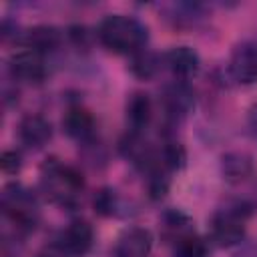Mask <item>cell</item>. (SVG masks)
I'll list each match as a JSON object with an SVG mask.
<instances>
[{"label":"cell","instance_id":"cell-1","mask_svg":"<svg viewBox=\"0 0 257 257\" xmlns=\"http://www.w3.org/2000/svg\"><path fill=\"white\" fill-rule=\"evenodd\" d=\"M100 42L116 54H135L147 42V26L126 14H110L98 26Z\"/></svg>","mask_w":257,"mask_h":257},{"label":"cell","instance_id":"cell-2","mask_svg":"<svg viewBox=\"0 0 257 257\" xmlns=\"http://www.w3.org/2000/svg\"><path fill=\"white\" fill-rule=\"evenodd\" d=\"M40 185L50 201L62 207H74L78 203L84 181H82V175L74 167L64 165L58 159H48L42 165Z\"/></svg>","mask_w":257,"mask_h":257},{"label":"cell","instance_id":"cell-3","mask_svg":"<svg viewBox=\"0 0 257 257\" xmlns=\"http://www.w3.org/2000/svg\"><path fill=\"white\" fill-rule=\"evenodd\" d=\"M4 215L20 229H32L38 219V205L34 195L22 185H8L2 191Z\"/></svg>","mask_w":257,"mask_h":257},{"label":"cell","instance_id":"cell-4","mask_svg":"<svg viewBox=\"0 0 257 257\" xmlns=\"http://www.w3.org/2000/svg\"><path fill=\"white\" fill-rule=\"evenodd\" d=\"M249 215V207L235 205L219 211L211 221V239L219 247H233L245 237V217Z\"/></svg>","mask_w":257,"mask_h":257},{"label":"cell","instance_id":"cell-5","mask_svg":"<svg viewBox=\"0 0 257 257\" xmlns=\"http://www.w3.org/2000/svg\"><path fill=\"white\" fill-rule=\"evenodd\" d=\"M10 72L14 78H20L24 82H40L46 74L42 52L28 46L22 50H16L10 56Z\"/></svg>","mask_w":257,"mask_h":257},{"label":"cell","instance_id":"cell-6","mask_svg":"<svg viewBox=\"0 0 257 257\" xmlns=\"http://www.w3.org/2000/svg\"><path fill=\"white\" fill-rule=\"evenodd\" d=\"M229 72L241 84L257 82V44L255 42H241L233 48Z\"/></svg>","mask_w":257,"mask_h":257},{"label":"cell","instance_id":"cell-7","mask_svg":"<svg viewBox=\"0 0 257 257\" xmlns=\"http://www.w3.org/2000/svg\"><path fill=\"white\" fill-rule=\"evenodd\" d=\"M92 239H94V233H92V227L82 221V219H76L72 221L58 237V247L70 255V257H82L84 253L90 251L92 247Z\"/></svg>","mask_w":257,"mask_h":257},{"label":"cell","instance_id":"cell-8","mask_svg":"<svg viewBox=\"0 0 257 257\" xmlns=\"http://www.w3.org/2000/svg\"><path fill=\"white\" fill-rule=\"evenodd\" d=\"M153 247V235L145 227L124 229L114 243V257H147Z\"/></svg>","mask_w":257,"mask_h":257},{"label":"cell","instance_id":"cell-9","mask_svg":"<svg viewBox=\"0 0 257 257\" xmlns=\"http://www.w3.org/2000/svg\"><path fill=\"white\" fill-rule=\"evenodd\" d=\"M165 62L169 66V70L181 80H189L199 72V54L191 48V46H175L165 54Z\"/></svg>","mask_w":257,"mask_h":257},{"label":"cell","instance_id":"cell-10","mask_svg":"<svg viewBox=\"0 0 257 257\" xmlns=\"http://www.w3.org/2000/svg\"><path fill=\"white\" fill-rule=\"evenodd\" d=\"M18 137L26 147L42 149L52 137V126L42 114H26L18 124Z\"/></svg>","mask_w":257,"mask_h":257},{"label":"cell","instance_id":"cell-11","mask_svg":"<svg viewBox=\"0 0 257 257\" xmlns=\"http://www.w3.org/2000/svg\"><path fill=\"white\" fill-rule=\"evenodd\" d=\"M163 102H165L169 114H173V116H185L195 106V96H193V90L185 82L177 80V82L165 86Z\"/></svg>","mask_w":257,"mask_h":257},{"label":"cell","instance_id":"cell-12","mask_svg":"<svg viewBox=\"0 0 257 257\" xmlns=\"http://www.w3.org/2000/svg\"><path fill=\"white\" fill-rule=\"evenodd\" d=\"M62 128L68 137L76 141H86L94 133V118L82 106H70L62 118Z\"/></svg>","mask_w":257,"mask_h":257},{"label":"cell","instance_id":"cell-13","mask_svg":"<svg viewBox=\"0 0 257 257\" xmlns=\"http://www.w3.org/2000/svg\"><path fill=\"white\" fill-rule=\"evenodd\" d=\"M221 173L229 183H241L253 173V159L243 151H231L221 157Z\"/></svg>","mask_w":257,"mask_h":257},{"label":"cell","instance_id":"cell-14","mask_svg":"<svg viewBox=\"0 0 257 257\" xmlns=\"http://www.w3.org/2000/svg\"><path fill=\"white\" fill-rule=\"evenodd\" d=\"M151 114H153V104H151L149 94H145V92L131 94V98L126 100V118L135 133L149 124Z\"/></svg>","mask_w":257,"mask_h":257},{"label":"cell","instance_id":"cell-15","mask_svg":"<svg viewBox=\"0 0 257 257\" xmlns=\"http://www.w3.org/2000/svg\"><path fill=\"white\" fill-rule=\"evenodd\" d=\"M60 44V32L54 26H34L26 32V46L38 52L52 50Z\"/></svg>","mask_w":257,"mask_h":257},{"label":"cell","instance_id":"cell-16","mask_svg":"<svg viewBox=\"0 0 257 257\" xmlns=\"http://www.w3.org/2000/svg\"><path fill=\"white\" fill-rule=\"evenodd\" d=\"M128 68H131V72H133L137 78L147 80V78H153V76L157 74V70H159V58H157L155 52L141 48V50H137V52L133 54Z\"/></svg>","mask_w":257,"mask_h":257},{"label":"cell","instance_id":"cell-17","mask_svg":"<svg viewBox=\"0 0 257 257\" xmlns=\"http://www.w3.org/2000/svg\"><path fill=\"white\" fill-rule=\"evenodd\" d=\"M189 225H191L189 217H187L185 213H181V211H167V213L163 215V229H165V235H167L169 239H175V243H177L181 237L191 235V233H189V229H191Z\"/></svg>","mask_w":257,"mask_h":257},{"label":"cell","instance_id":"cell-18","mask_svg":"<svg viewBox=\"0 0 257 257\" xmlns=\"http://www.w3.org/2000/svg\"><path fill=\"white\" fill-rule=\"evenodd\" d=\"M185 161H187V155H185V149L177 143H167L161 151V155L157 157V163H159V169H169V171H177V169H183L185 167Z\"/></svg>","mask_w":257,"mask_h":257},{"label":"cell","instance_id":"cell-19","mask_svg":"<svg viewBox=\"0 0 257 257\" xmlns=\"http://www.w3.org/2000/svg\"><path fill=\"white\" fill-rule=\"evenodd\" d=\"M175 257H207V245L195 235H185L175 243Z\"/></svg>","mask_w":257,"mask_h":257},{"label":"cell","instance_id":"cell-20","mask_svg":"<svg viewBox=\"0 0 257 257\" xmlns=\"http://www.w3.org/2000/svg\"><path fill=\"white\" fill-rule=\"evenodd\" d=\"M92 207H94V211H96L98 215H102V217H108V215L116 213V195H114V191H110V189H100V191L94 195V199H92Z\"/></svg>","mask_w":257,"mask_h":257},{"label":"cell","instance_id":"cell-21","mask_svg":"<svg viewBox=\"0 0 257 257\" xmlns=\"http://www.w3.org/2000/svg\"><path fill=\"white\" fill-rule=\"evenodd\" d=\"M0 167H2V171H4L6 175L18 173L20 167H22V157H20V153H16V151H4V153H2V159H0Z\"/></svg>","mask_w":257,"mask_h":257},{"label":"cell","instance_id":"cell-22","mask_svg":"<svg viewBox=\"0 0 257 257\" xmlns=\"http://www.w3.org/2000/svg\"><path fill=\"white\" fill-rule=\"evenodd\" d=\"M247 122H249V128H251V133L257 137V104H253V106L249 108V116H247Z\"/></svg>","mask_w":257,"mask_h":257},{"label":"cell","instance_id":"cell-23","mask_svg":"<svg viewBox=\"0 0 257 257\" xmlns=\"http://www.w3.org/2000/svg\"><path fill=\"white\" fill-rule=\"evenodd\" d=\"M66 253L58 247V251H52V249H46V251H42V253H38V257H64Z\"/></svg>","mask_w":257,"mask_h":257},{"label":"cell","instance_id":"cell-24","mask_svg":"<svg viewBox=\"0 0 257 257\" xmlns=\"http://www.w3.org/2000/svg\"><path fill=\"white\" fill-rule=\"evenodd\" d=\"M239 257H257L255 253H243V255H239Z\"/></svg>","mask_w":257,"mask_h":257}]
</instances>
